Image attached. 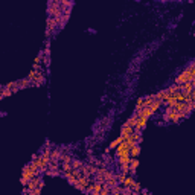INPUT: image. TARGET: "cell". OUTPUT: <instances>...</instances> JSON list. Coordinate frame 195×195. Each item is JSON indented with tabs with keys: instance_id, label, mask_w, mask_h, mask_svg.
<instances>
[{
	"instance_id": "6da1fadb",
	"label": "cell",
	"mask_w": 195,
	"mask_h": 195,
	"mask_svg": "<svg viewBox=\"0 0 195 195\" xmlns=\"http://www.w3.org/2000/svg\"><path fill=\"white\" fill-rule=\"evenodd\" d=\"M63 15V9L60 6V2L47 3V17H60Z\"/></svg>"
},
{
	"instance_id": "7a4b0ae2",
	"label": "cell",
	"mask_w": 195,
	"mask_h": 195,
	"mask_svg": "<svg viewBox=\"0 0 195 195\" xmlns=\"http://www.w3.org/2000/svg\"><path fill=\"white\" fill-rule=\"evenodd\" d=\"M93 180V177H87V175H82L78 178V183L75 184V189L81 190V192H86V188L88 186V183Z\"/></svg>"
},
{
	"instance_id": "3957f363",
	"label": "cell",
	"mask_w": 195,
	"mask_h": 195,
	"mask_svg": "<svg viewBox=\"0 0 195 195\" xmlns=\"http://www.w3.org/2000/svg\"><path fill=\"white\" fill-rule=\"evenodd\" d=\"M44 82H46V73H44L43 70H40L37 78H35L32 81V84H31V87H41V86H44Z\"/></svg>"
},
{
	"instance_id": "277c9868",
	"label": "cell",
	"mask_w": 195,
	"mask_h": 195,
	"mask_svg": "<svg viewBox=\"0 0 195 195\" xmlns=\"http://www.w3.org/2000/svg\"><path fill=\"white\" fill-rule=\"evenodd\" d=\"M63 146H58V148H52V153H50V160L52 162H61V157H63Z\"/></svg>"
},
{
	"instance_id": "5b68a950",
	"label": "cell",
	"mask_w": 195,
	"mask_h": 195,
	"mask_svg": "<svg viewBox=\"0 0 195 195\" xmlns=\"http://www.w3.org/2000/svg\"><path fill=\"white\" fill-rule=\"evenodd\" d=\"M60 6L63 9V14H70V9L73 6V0H60Z\"/></svg>"
},
{
	"instance_id": "8992f818",
	"label": "cell",
	"mask_w": 195,
	"mask_h": 195,
	"mask_svg": "<svg viewBox=\"0 0 195 195\" xmlns=\"http://www.w3.org/2000/svg\"><path fill=\"white\" fill-rule=\"evenodd\" d=\"M133 133H134V127H131V125H127V123H122V128H121V134L123 137H128V136H131Z\"/></svg>"
},
{
	"instance_id": "52a82bcc",
	"label": "cell",
	"mask_w": 195,
	"mask_h": 195,
	"mask_svg": "<svg viewBox=\"0 0 195 195\" xmlns=\"http://www.w3.org/2000/svg\"><path fill=\"white\" fill-rule=\"evenodd\" d=\"M123 140H125V137H123L122 134H119V136H117L114 140H111V142H110V146H108V148L113 151V149H116V148H117V145H121Z\"/></svg>"
},
{
	"instance_id": "ba28073f",
	"label": "cell",
	"mask_w": 195,
	"mask_h": 195,
	"mask_svg": "<svg viewBox=\"0 0 195 195\" xmlns=\"http://www.w3.org/2000/svg\"><path fill=\"white\" fill-rule=\"evenodd\" d=\"M181 92H184V93H192V92H194L192 81H186L184 84H181Z\"/></svg>"
},
{
	"instance_id": "9c48e42d",
	"label": "cell",
	"mask_w": 195,
	"mask_h": 195,
	"mask_svg": "<svg viewBox=\"0 0 195 195\" xmlns=\"http://www.w3.org/2000/svg\"><path fill=\"white\" fill-rule=\"evenodd\" d=\"M17 84H19V87H20V90H21V88H28V87H31L32 81H31V79H28V78H25V79H19V81H17Z\"/></svg>"
},
{
	"instance_id": "30bf717a",
	"label": "cell",
	"mask_w": 195,
	"mask_h": 195,
	"mask_svg": "<svg viewBox=\"0 0 195 195\" xmlns=\"http://www.w3.org/2000/svg\"><path fill=\"white\" fill-rule=\"evenodd\" d=\"M12 92L11 88H8V87H5L3 86L2 87V92H0V99H5V98H8V96H12Z\"/></svg>"
},
{
	"instance_id": "8fae6325",
	"label": "cell",
	"mask_w": 195,
	"mask_h": 195,
	"mask_svg": "<svg viewBox=\"0 0 195 195\" xmlns=\"http://www.w3.org/2000/svg\"><path fill=\"white\" fill-rule=\"evenodd\" d=\"M137 166H139V159H137V157L131 159V162H130V169H131V174H133V175H136Z\"/></svg>"
},
{
	"instance_id": "7c38bea8",
	"label": "cell",
	"mask_w": 195,
	"mask_h": 195,
	"mask_svg": "<svg viewBox=\"0 0 195 195\" xmlns=\"http://www.w3.org/2000/svg\"><path fill=\"white\" fill-rule=\"evenodd\" d=\"M130 154H131L133 159H134V157H139V154H140V145H133L131 149H130Z\"/></svg>"
},
{
	"instance_id": "4fadbf2b",
	"label": "cell",
	"mask_w": 195,
	"mask_h": 195,
	"mask_svg": "<svg viewBox=\"0 0 195 195\" xmlns=\"http://www.w3.org/2000/svg\"><path fill=\"white\" fill-rule=\"evenodd\" d=\"M84 163H86V162L81 160V159H73V162H72V168H73V169H81Z\"/></svg>"
},
{
	"instance_id": "5bb4252c",
	"label": "cell",
	"mask_w": 195,
	"mask_h": 195,
	"mask_svg": "<svg viewBox=\"0 0 195 195\" xmlns=\"http://www.w3.org/2000/svg\"><path fill=\"white\" fill-rule=\"evenodd\" d=\"M143 102H145V96H143V98H137V101H136V107H134V111H139V110L143 108Z\"/></svg>"
},
{
	"instance_id": "9a60e30c",
	"label": "cell",
	"mask_w": 195,
	"mask_h": 195,
	"mask_svg": "<svg viewBox=\"0 0 195 195\" xmlns=\"http://www.w3.org/2000/svg\"><path fill=\"white\" fill-rule=\"evenodd\" d=\"M134 175H133V174H128L127 175V178H125V181H123V183H122V186H133V183H134Z\"/></svg>"
},
{
	"instance_id": "2e32d148",
	"label": "cell",
	"mask_w": 195,
	"mask_h": 195,
	"mask_svg": "<svg viewBox=\"0 0 195 195\" xmlns=\"http://www.w3.org/2000/svg\"><path fill=\"white\" fill-rule=\"evenodd\" d=\"M119 168H121V172H123L125 175L131 174V169H130V163H122V165H119Z\"/></svg>"
},
{
	"instance_id": "e0dca14e",
	"label": "cell",
	"mask_w": 195,
	"mask_h": 195,
	"mask_svg": "<svg viewBox=\"0 0 195 195\" xmlns=\"http://www.w3.org/2000/svg\"><path fill=\"white\" fill-rule=\"evenodd\" d=\"M102 188H104V183H99V181H96L95 189H93V194H92V195H99L101 190H102Z\"/></svg>"
},
{
	"instance_id": "ac0fdd59",
	"label": "cell",
	"mask_w": 195,
	"mask_h": 195,
	"mask_svg": "<svg viewBox=\"0 0 195 195\" xmlns=\"http://www.w3.org/2000/svg\"><path fill=\"white\" fill-rule=\"evenodd\" d=\"M131 188H133V190H134V192H133V195H139V194H140V190H142V184H140V183H137V181H134Z\"/></svg>"
},
{
	"instance_id": "d6986e66",
	"label": "cell",
	"mask_w": 195,
	"mask_h": 195,
	"mask_svg": "<svg viewBox=\"0 0 195 195\" xmlns=\"http://www.w3.org/2000/svg\"><path fill=\"white\" fill-rule=\"evenodd\" d=\"M122 190H123V186L116 184L114 188H111V195H119V194H122Z\"/></svg>"
},
{
	"instance_id": "ffe728a7",
	"label": "cell",
	"mask_w": 195,
	"mask_h": 195,
	"mask_svg": "<svg viewBox=\"0 0 195 195\" xmlns=\"http://www.w3.org/2000/svg\"><path fill=\"white\" fill-rule=\"evenodd\" d=\"M95 184H96V181H95V180H92L90 183H88V186L86 188V192H84V194H93V189H95Z\"/></svg>"
},
{
	"instance_id": "44dd1931",
	"label": "cell",
	"mask_w": 195,
	"mask_h": 195,
	"mask_svg": "<svg viewBox=\"0 0 195 195\" xmlns=\"http://www.w3.org/2000/svg\"><path fill=\"white\" fill-rule=\"evenodd\" d=\"M43 66H44V69H49V66H50V56H47V55L43 56Z\"/></svg>"
},
{
	"instance_id": "7402d4cb",
	"label": "cell",
	"mask_w": 195,
	"mask_h": 195,
	"mask_svg": "<svg viewBox=\"0 0 195 195\" xmlns=\"http://www.w3.org/2000/svg\"><path fill=\"white\" fill-rule=\"evenodd\" d=\"M125 178H127V175L125 174H123V172H117V181H119V183H123V181H125Z\"/></svg>"
},
{
	"instance_id": "603a6c76",
	"label": "cell",
	"mask_w": 195,
	"mask_h": 195,
	"mask_svg": "<svg viewBox=\"0 0 195 195\" xmlns=\"http://www.w3.org/2000/svg\"><path fill=\"white\" fill-rule=\"evenodd\" d=\"M41 190H43V188H37V189L31 190V192H29V195H40V194H41Z\"/></svg>"
},
{
	"instance_id": "cb8c5ba5",
	"label": "cell",
	"mask_w": 195,
	"mask_h": 195,
	"mask_svg": "<svg viewBox=\"0 0 195 195\" xmlns=\"http://www.w3.org/2000/svg\"><path fill=\"white\" fill-rule=\"evenodd\" d=\"M140 194H143V195H146V194H149V190H148V189H143V188H142V190H140Z\"/></svg>"
},
{
	"instance_id": "d4e9b609",
	"label": "cell",
	"mask_w": 195,
	"mask_h": 195,
	"mask_svg": "<svg viewBox=\"0 0 195 195\" xmlns=\"http://www.w3.org/2000/svg\"><path fill=\"white\" fill-rule=\"evenodd\" d=\"M192 99H194V101H195V90H194V92H192Z\"/></svg>"
}]
</instances>
